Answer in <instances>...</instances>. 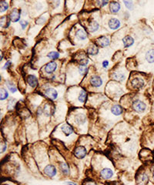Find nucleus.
Segmentation results:
<instances>
[{"label":"nucleus","mask_w":154,"mask_h":185,"mask_svg":"<svg viewBox=\"0 0 154 185\" xmlns=\"http://www.w3.org/2000/svg\"><path fill=\"white\" fill-rule=\"evenodd\" d=\"M132 107L133 110L137 113H143L147 109V105L144 102H143L140 100H136L132 102Z\"/></svg>","instance_id":"f257e3e1"},{"label":"nucleus","mask_w":154,"mask_h":185,"mask_svg":"<svg viewBox=\"0 0 154 185\" xmlns=\"http://www.w3.org/2000/svg\"><path fill=\"white\" fill-rule=\"evenodd\" d=\"M20 17H21V12L19 9H13L12 12H10L9 16V19H10L11 22H17L20 21Z\"/></svg>","instance_id":"f03ea898"},{"label":"nucleus","mask_w":154,"mask_h":185,"mask_svg":"<svg viewBox=\"0 0 154 185\" xmlns=\"http://www.w3.org/2000/svg\"><path fill=\"white\" fill-rule=\"evenodd\" d=\"M96 43L100 47H106V46H109V43H110V40L108 37L106 36H100L99 38H97L96 39Z\"/></svg>","instance_id":"7ed1b4c3"},{"label":"nucleus","mask_w":154,"mask_h":185,"mask_svg":"<svg viewBox=\"0 0 154 185\" xmlns=\"http://www.w3.org/2000/svg\"><path fill=\"white\" fill-rule=\"evenodd\" d=\"M87 150L84 147L80 146V147H76L74 150V155L78 159H82L84 158L86 156Z\"/></svg>","instance_id":"20e7f679"},{"label":"nucleus","mask_w":154,"mask_h":185,"mask_svg":"<svg viewBox=\"0 0 154 185\" xmlns=\"http://www.w3.org/2000/svg\"><path fill=\"white\" fill-rule=\"evenodd\" d=\"M44 173H46V175L49 177V178H53L56 175L57 173V171H56V168L53 165H51V164H49L47 166L45 167L44 168Z\"/></svg>","instance_id":"39448f33"},{"label":"nucleus","mask_w":154,"mask_h":185,"mask_svg":"<svg viewBox=\"0 0 154 185\" xmlns=\"http://www.w3.org/2000/svg\"><path fill=\"white\" fill-rule=\"evenodd\" d=\"M45 95L48 99L51 100H55V99L58 97V93L55 89L53 88H48L46 89L45 91Z\"/></svg>","instance_id":"423d86ee"},{"label":"nucleus","mask_w":154,"mask_h":185,"mask_svg":"<svg viewBox=\"0 0 154 185\" xmlns=\"http://www.w3.org/2000/svg\"><path fill=\"white\" fill-rule=\"evenodd\" d=\"M109 27L112 30H116V29H119L120 27V21L118 19L116 18H111L109 20L108 22Z\"/></svg>","instance_id":"0eeeda50"},{"label":"nucleus","mask_w":154,"mask_h":185,"mask_svg":"<svg viewBox=\"0 0 154 185\" xmlns=\"http://www.w3.org/2000/svg\"><path fill=\"white\" fill-rule=\"evenodd\" d=\"M100 176L102 178H103L104 180H108L110 179L113 176V171L110 168H104L100 172Z\"/></svg>","instance_id":"6e6552de"},{"label":"nucleus","mask_w":154,"mask_h":185,"mask_svg":"<svg viewBox=\"0 0 154 185\" xmlns=\"http://www.w3.org/2000/svg\"><path fill=\"white\" fill-rule=\"evenodd\" d=\"M131 83H132V86L135 89H140V88H142V87L144 86V81H143V79H141V78H139V77L134 78V79L131 81Z\"/></svg>","instance_id":"1a4fd4ad"},{"label":"nucleus","mask_w":154,"mask_h":185,"mask_svg":"<svg viewBox=\"0 0 154 185\" xmlns=\"http://www.w3.org/2000/svg\"><path fill=\"white\" fill-rule=\"evenodd\" d=\"M90 84L93 87H99L103 84V80L99 76H93L90 79Z\"/></svg>","instance_id":"9d476101"},{"label":"nucleus","mask_w":154,"mask_h":185,"mask_svg":"<svg viewBox=\"0 0 154 185\" xmlns=\"http://www.w3.org/2000/svg\"><path fill=\"white\" fill-rule=\"evenodd\" d=\"M56 68H57V63L52 61V62H49L46 64V66H45V71L49 74L53 73V72H55Z\"/></svg>","instance_id":"9b49d317"},{"label":"nucleus","mask_w":154,"mask_h":185,"mask_svg":"<svg viewBox=\"0 0 154 185\" xmlns=\"http://www.w3.org/2000/svg\"><path fill=\"white\" fill-rule=\"evenodd\" d=\"M61 130H62V132L63 133V134L66 136V137H69L71 134H72V133H73V129L70 125L67 124V123H65V124H63L62 127H61Z\"/></svg>","instance_id":"f8f14e48"},{"label":"nucleus","mask_w":154,"mask_h":185,"mask_svg":"<svg viewBox=\"0 0 154 185\" xmlns=\"http://www.w3.org/2000/svg\"><path fill=\"white\" fill-rule=\"evenodd\" d=\"M27 83L30 87L35 88L38 85V79L34 75H29L27 77Z\"/></svg>","instance_id":"ddd939ff"},{"label":"nucleus","mask_w":154,"mask_h":185,"mask_svg":"<svg viewBox=\"0 0 154 185\" xmlns=\"http://www.w3.org/2000/svg\"><path fill=\"white\" fill-rule=\"evenodd\" d=\"M123 43L124 47L128 48L133 45L134 43V39L130 36H126L123 39Z\"/></svg>","instance_id":"4468645a"},{"label":"nucleus","mask_w":154,"mask_h":185,"mask_svg":"<svg viewBox=\"0 0 154 185\" xmlns=\"http://www.w3.org/2000/svg\"><path fill=\"white\" fill-rule=\"evenodd\" d=\"M120 9V4L118 2H111L109 4V10L112 13H117Z\"/></svg>","instance_id":"2eb2a0df"},{"label":"nucleus","mask_w":154,"mask_h":185,"mask_svg":"<svg viewBox=\"0 0 154 185\" xmlns=\"http://www.w3.org/2000/svg\"><path fill=\"white\" fill-rule=\"evenodd\" d=\"M123 108L121 107L120 105H113L112 107H111V112L113 113V115L115 116H120L123 113Z\"/></svg>","instance_id":"dca6fc26"},{"label":"nucleus","mask_w":154,"mask_h":185,"mask_svg":"<svg viewBox=\"0 0 154 185\" xmlns=\"http://www.w3.org/2000/svg\"><path fill=\"white\" fill-rule=\"evenodd\" d=\"M75 120H76V123L80 124V125H82L86 121V117L82 113H79V114H77L76 118H75Z\"/></svg>","instance_id":"f3484780"},{"label":"nucleus","mask_w":154,"mask_h":185,"mask_svg":"<svg viewBox=\"0 0 154 185\" xmlns=\"http://www.w3.org/2000/svg\"><path fill=\"white\" fill-rule=\"evenodd\" d=\"M149 180V177L146 173H143L140 174L139 177V180L137 181V184L140 185H146Z\"/></svg>","instance_id":"a211bd4d"},{"label":"nucleus","mask_w":154,"mask_h":185,"mask_svg":"<svg viewBox=\"0 0 154 185\" xmlns=\"http://www.w3.org/2000/svg\"><path fill=\"white\" fill-rule=\"evenodd\" d=\"M59 168L63 174H65V175L70 174V167L67 165V163H66L65 162H60L59 163Z\"/></svg>","instance_id":"6ab92c4d"},{"label":"nucleus","mask_w":154,"mask_h":185,"mask_svg":"<svg viewBox=\"0 0 154 185\" xmlns=\"http://www.w3.org/2000/svg\"><path fill=\"white\" fill-rule=\"evenodd\" d=\"M146 60L148 63H154V49H149L146 54Z\"/></svg>","instance_id":"aec40b11"},{"label":"nucleus","mask_w":154,"mask_h":185,"mask_svg":"<svg viewBox=\"0 0 154 185\" xmlns=\"http://www.w3.org/2000/svg\"><path fill=\"white\" fill-rule=\"evenodd\" d=\"M76 36L80 40H85L87 38V33L86 31L82 30V29H78L76 33Z\"/></svg>","instance_id":"412c9836"},{"label":"nucleus","mask_w":154,"mask_h":185,"mask_svg":"<svg viewBox=\"0 0 154 185\" xmlns=\"http://www.w3.org/2000/svg\"><path fill=\"white\" fill-rule=\"evenodd\" d=\"M113 78L115 79L116 81H119V82H122L123 80H125L126 77L125 75L123 73H114L113 74Z\"/></svg>","instance_id":"4be33fe9"},{"label":"nucleus","mask_w":154,"mask_h":185,"mask_svg":"<svg viewBox=\"0 0 154 185\" xmlns=\"http://www.w3.org/2000/svg\"><path fill=\"white\" fill-rule=\"evenodd\" d=\"M87 53L90 56H96L99 53V49L94 45L89 46V48L87 49Z\"/></svg>","instance_id":"5701e85b"},{"label":"nucleus","mask_w":154,"mask_h":185,"mask_svg":"<svg viewBox=\"0 0 154 185\" xmlns=\"http://www.w3.org/2000/svg\"><path fill=\"white\" fill-rule=\"evenodd\" d=\"M99 29V25L98 22H96V21H93V22H91V23H90L89 26V31L92 32V33L96 32Z\"/></svg>","instance_id":"b1692460"},{"label":"nucleus","mask_w":154,"mask_h":185,"mask_svg":"<svg viewBox=\"0 0 154 185\" xmlns=\"http://www.w3.org/2000/svg\"><path fill=\"white\" fill-rule=\"evenodd\" d=\"M10 25V19H7L6 16H3L1 18V27L7 28Z\"/></svg>","instance_id":"393cba45"},{"label":"nucleus","mask_w":154,"mask_h":185,"mask_svg":"<svg viewBox=\"0 0 154 185\" xmlns=\"http://www.w3.org/2000/svg\"><path fill=\"white\" fill-rule=\"evenodd\" d=\"M43 113H45L47 116H50L53 113V106H51L50 104H46L44 106Z\"/></svg>","instance_id":"a878e982"},{"label":"nucleus","mask_w":154,"mask_h":185,"mask_svg":"<svg viewBox=\"0 0 154 185\" xmlns=\"http://www.w3.org/2000/svg\"><path fill=\"white\" fill-rule=\"evenodd\" d=\"M86 92L85 91V90H82V91L80 92V94H79V96H78V100L80 101V103H84L86 100Z\"/></svg>","instance_id":"bb28decb"},{"label":"nucleus","mask_w":154,"mask_h":185,"mask_svg":"<svg viewBox=\"0 0 154 185\" xmlns=\"http://www.w3.org/2000/svg\"><path fill=\"white\" fill-rule=\"evenodd\" d=\"M9 94H8L7 90L4 88H1V93H0V100H5L8 98Z\"/></svg>","instance_id":"cd10ccee"},{"label":"nucleus","mask_w":154,"mask_h":185,"mask_svg":"<svg viewBox=\"0 0 154 185\" xmlns=\"http://www.w3.org/2000/svg\"><path fill=\"white\" fill-rule=\"evenodd\" d=\"M47 56L51 60H57L58 58L59 57V53L58 52H55V51H52V52L47 54Z\"/></svg>","instance_id":"c85d7f7f"},{"label":"nucleus","mask_w":154,"mask_h":185,"mask_svg":"<svg viewBox=\"0 0 154 185\" xmlns=\"http://www.w3.org/2000/svg\"><path fill=\"white\" fill-rule=\"evenodd\" d=\"M0 4H1V6H0V12L3 13V12H5V11L8 9L9 4H8L7 2H5V1H1V2H0Z\"/></svg>","instance_id":"c756f323"},{"label":"nucleus","mask_w":154,"mask_h":185,"mask_svg":"<svg viewBox=\"0 0 154 185\" xmlns=\"http://www.w3.org/2000/svg\"><path fill=\"white\" fill-rule=\"evenodd\" d=\"M7 87L8 89H9V90L11 93H12V94H14V93H16V92L17 91L16 87L12 83H11V82H7Z\"/></svg>","instance_id":"7c9ffc66"},{"label":"nucleus","mask_w":154,"mask_h":185,"mask_svg":"<svg viewBox=\"0 0 154 185\" xmlns=\"http://www.w3.org/2000/svg\"><path fill=\"white\" fill-rule=\"evenodd\" d=\"M88 72V68L86 66H80L79 67V73H80V75L82 76H84L86 75Z\"/></svg>","instance_id":"2f4dec72"},{"label":"nucleus","mask_w":154,"mask_h":185,"mask_svg":"<svg viewBox=\"0 0 154 185\" xmlns=\"http://www.w3.org/2000/svg\"><path fill=\"white\" fill-rule=\"evenodd\" d=\"M15 105H16V100H15L14 99H10L9 100V106H8V110H12V109H14Z\"/></svg>","instance_id":"473e14b6"},{"label":"nucleus","mask_w":154,"mask_h":185,"mask_svg":"<svg viewBox=\"0 0 154 185\" xmlns=\"http://www.w3.org/2000/svg\"><path fill=\"white\" fill-rule=\"evenodd\" d=\"M123 3L125 4L126 7L128 9L132 10L133 9V3H132V1H124Z\"/></svg>","instance_id":"72a5a7b5"},{"label":"nucleus","mask_w":154,"mask_h":185,"mask_svg":"<svg viewBox=\"0 0 154 185\" xmlns=\"http://www.w3.org/2000/svg\"><path fill=\"white\" fill-rule=\"evenodd\" d=\"M20 25H21V27H22V29H25L26 28V26H28V22H27L26 20H24V19H22L20 21Z\"/></svg>","instance_id":"f704fd0d"},{"label":"nucleus","mask_w":154,"mask_h":185,"mask_svg":"<svg viewBox=\"0 0 154 185\" xmlns=\"http://www.w3.org/2000/svg\"><path fill=\"white\" fill-rule=\"evenodd\" d=\"M89 63V60L88 59H82L80 61V66H86V65Z\"/></svg>","instance_id":"c9c22d12"},{"label":"nucleus","mask_w":154,"mask_h":185,"mask_svg":"<svg viewBox=\"0 0 154 185\" xmlns=\"http://www.w3.org/2000/svg\"><path fill=\"white\" fill-rule=\"evenodd\" d=\"M5 150H6V144L5 142H2L1 143V154H3V153H5Z\"/></svg>","instance_id":"e433bc0d"},{"label":"nucleus","mask_w":154,"mask_h":185,"mask_svg":"<svg viewBox=\"0 0 154 185\" xmlns=\"http://www.w3.org/2000/svg\"><path fill=\"white\" fill-rule=\"evenodd\" d=\"M102 65H103V67H104V68L108 67V66H109L108 60H104L103 62V63H102Z\"/></svg>","instance_id":"4c0bfd02"},{"label":"nucleus","mask_w":154,"mask_h":185,"mask_svg":"<svg viewBox=\"0 0 154 185\" xmlns=\"http://www.w3.org/2000/svg\"><path fill=\"white\" fill-rule=\"evenodd\" d=\"M10 65H11V61H7L6 63L4 65V66H3V70H6L8 67H9Z\"/></svg>","instance_id":"58836bf2"},{"label":"nucleus","mask_w":154,"mask_h":185,"mask_svg":"<svg viewBox=\"0 0 154 185\" xmlns=\"http://www.w3.org/2000/svg\"><path fill=\"white\" fill-rule=\"evenodd\" d=\"M107 4H108V2H107V1H102L100 6H101V7H103V6H105V5H107Z\"/></svg>","instance_id":"ea45409f"},{"label":"nucleus","mask_w":154,"mask_h":185,"mask_svg":"<svg viewBox=\"0 0 154 185\" xmlns=\"http://www.w3.org/2000/svg\"><path fill=\"white\" fill-rule=\"evenodd\" d=\"M85 185H97L96 183H94L93 181H88L85 184Z\"/></svg>","instance_id":"a19ab883"},{"label":"nucleus","mask_w":154,"mask_h":185,"mask_svg":"<svg viewBox=\"0 0 154 185\" xmlns=\"http://www.w3.org/2000/svg\"><path fill=\"white\" fill-rule=\"evenodd\" d=\"M66 184L68 185H77L76 183H73V182H66Z\"/></svg>","instance_id":"79ce46f5"},{"label":"nucleus","mask_w":154,"mask_h":185,"mask_svg":"<svg viewBox=\"0 0 154 185\" xmlns=\"http://www.w3.org/2000/svg\"><path fill=\"white\" fill-rule=\"evenodd\" d=\"M152 173H153V178L154 179V167L152 168Z\"/></svg>","instance_id":"37998d69"},{"label":"nucleus","mask_w":154,"mask_h":185,"mask_svg":"<svg viewBox=\"0 0 154 185\" xmlns=\"http://www.w3.org/2000/svg\"><path fill=\"white\" fill-rule=\"evenodd\" d=\"M5 185H8V184H5Z\"/></svg>","instance_id":"c03bdc74"}]
</instances>
